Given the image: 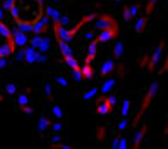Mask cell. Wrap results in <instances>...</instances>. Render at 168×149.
I'll use <instances>...</instances> for the list:
<instances>
[{
    "mask_svg": "<svg viewBox=\"0 0 168 149\" xmlns=\"http://www.w3.org/2000/svg\"><path fill=\"white\" fill-rule=\"evenodd\" d=\"M115 2H120V0H115Z\"/></svg>",
    "mask_w": 168,
    "mask_h": 149,
    "instance_id": "obj_39",
    "label": "cell"
},
{
    "mask_svg": "<svg viewBox=\"0 0 168 149\" xmlns=\"http://www.w3.org/2000/svg\"><path fill=\"white\" fill-rule=\"evenodd\" d=\"M55 34H57V39H65V41L71 39V33L65 29V26L60 23H55Z\"/></svg>",
    "mask_w": 168,
    "mask_h": 149,
    "instance_id": "obj_3",
    "label": "cell"
},
{
    "mask_svg": "<svg viewBox=\"0 0 168 149\" xmlns=\"http://www.w3.org/2000/svg\"><path fill=\"white\" fill-rule=\"evenodd\" d=\"M60 24H64V26H67L69 24V17L67 16H60V21H58Z\"/></svg>",
    "mask_w": 168,
    "mask_h": 149,
    "instance_id": "obj_30",
    "label": "cell"
},
{
    "mask_svg": "<svg viewBox=\"0 0 168 149\" xmlns=\"http://www.w3.org/2000/svg\"><path fill=\"white\" fill-rule=\"evenodd\" d=\"M5 91H7L9 94H14V93H16V84H7Z\"/></svg>",
    "mask_w": 168,
    "mask_h": 149,
    "instance_id": "obj_28",
    "label": "cell"
},
{
    "mask_svg": "<svg viewBox=\"0 0 168 149\" xmlns=\"http://www.w3.org/2000/svg\"><path fill=\"white\" fill-rule=\"evenodd\" d=\"M58 46H60V52L65 59H67V57H72V50H71V46L67 45L65 39H58Z\"/></svg>",
    "mask_w": 168,
    "mask_h": 149,
    "instance_id": "obj_6",
    "label": "cell"
},
{
    "mask_svg": "<svg viewBox=\"0 0 168 149\" xmlns=\"http://www.w3.org/2000/svg\"><path fill=\"white\" fill-rule=\"evenodd\" d=\"M7 65V60H5V57H0V69H3Z\"/></svg>",
    "mask_w": 168,
    "mask_h": 149,
    "instance_id": "obj_35",
    "label": "cell"
},
{
    "mask_svg": "<svg viewBox=\"0 0 168 149\" xmlns=\"http://www.w3.org/2000/svg\"><path fill=\"white\" fill-rule=\"evenodd\" d=\"M52 129L55 130V132H60V130H62V123H60V122L53 123V125H52Z\"/></svg>",
    "mask_w": 168,
    "mask_h": 149,
    "instance_id": "obj_31",
    "label": "cell"
},
{
    "mask_svg": "<svg viewBox=\"0 0 168 149\" xmlns=\"http://www.w3.org/2000/svg\"><path fill=\"white\" fill-rule=\"evenodd\" d=\"M72 75H74V79L76 81H81V79L84 77V74H82V70H79V69H72Z\"/></svg>",
    "mask_w": 168,
    "mask_h": 149,
    "instance_id": "obj_22",
    "label": "cell"
},
{
    "mask_svg": "<svg viewBox=\"0 0 168 149\" xmlns=\"http://www.w3.org/2000/svg\"><path fill=\"white\" fill-rule=\"evenodd\" d=\"M110 110H112V105L108 103V100H100V101H98V108H96V111H98V113L107 115Z\"/></svg>",
    "mask_w": 168,
    "mask_h": 149,
    "instance_id": "obj_5",
    "label": "cell"
},
{
    "mask_svg": "<svg viewBox=\"0 0 168 149\" xmlns=\"http://www.w3.org/2000/svg\"><path fill=\"white\" fill-rule=\"evenodd\" d=\"M144 26H146V17H139L137 23H136V31L141 33L142 29H144Z\"/></svg>",
    "mask_w": 168,
    "mask_h": 149,
    "instance_id": "obj_17",
    "label": "cell"
},
{
    "mask_svg": "<svg viewBox=\"0 0 168 149\" xmlns=\"http://www.w3.org/2000/svg\"><path fill=\"white\" fill-rule=\"evenodd\" d=\"M161 48H163V46H158V48H156V52L153 53V59H151V62H153V64H158L160 57H161Z\"/></svg>",
    "mask_w": 168,
    "mask_h": 149,
    "instance_id": "obj_19",
    "label": "cell"
},
{
    "mask_svg": "<svg viewBox=\"0 0 168 149\" xmlns=\"http://www.w3.org/2000/svg\"><path fill=\"white\" fill-rule=\"evenodd\" d=\"M113 86H115V77H110L108 81H105V84H103V86H101V93L107 94L108 91L113 88Z\"/></svg>",
    "mask_w": 168,
    "mask_h": 149,
    "instance_id": "obj_9",
    "label": "cell"
},
{
    "mask_svg": "<svg viewBox=\"0 0 168 149\" xmlns=\"http://www.w3.org/2000/svg\"><path fill=\"white\" fill-rule=\"evenodd\" d=\"M16 60H26V48L19 46V50L16 52Z\"/></svg>",
    "mask_w": 168,
    "mask_h": 149,
    "instance_id": "obj_16",
    "label": "cell"
},
{
    "mask_svg": "<svg viewBox=\"0 0 168 149\" xmlns=\"http://www.w3.org/2000/svg\"><path fill=\"white\" fill-rule=\"evenodd\" d=\"M142 136H144V129H142V130H137L136 136H134V146H139V142H141Z\"/></svg>",
    "mask_w": 168,
    "mask_h": 149,
    "instance_id": "obj_18",
    "label": "cell"
},
{
    "mask_svg": "<svg viewBox=\"0 0 168 149\" xmlns=\"http://www.w3.org/2000/svg\"><path fill=\"white\" fill-rule=\"evenodd\" d=\"M156 2V0H149V9L148 10H151V7H153V3H155Z\"/></svg>",
    "mask_w": 168,
    "mask_h": 149,
    "instance_id": "obj_38",
    "label": "cell"
},
{
    "mask_svg": "<svg viewBox=\"0 0 168 149\" xmlns=\"http://www.w3.org/2000/svg\"><path fill=\"white\" fill-rule=\"evenodd\" d=\"M10 53H12V43L2 45V48H0V57H9Z\"/></svg>",
    "mask_w": 168,
    "mask_h": 149,
    "instance_id": "obj_10",
    "label": "cell"
},
{
    "mask_svg": "<svg viewBox=\"0 0 168 149\" xmlns=\"http://www.w3.org/2000/svg\"><path fill=\"white\" fill-rule=\"evenodd\" d=\"M36 59H38V50L29 45L26 48V62L28 64H36Z\"/></svg>",
    "mask_w": 168,
    "mask_h": 149,
    "instance_id": "obj_4",
    "label": "cell"
},
{
    "mask_svg": "<svg viewBox=\"0 0 168 149\" xmlns=\"http://www.w3.org/2000/svg\"><path fill=\"white\" fill-rule=\"evenodd\" d=\"M48 50H50V39L46 38V36H43V41H41V45L38 46V52L45 53V52H48Z\"/></svg>",
    "mask_w": 168,
    "mask_h": 149,
    "instance_id": "obj_12",
    "label": "cell"
},
{
    "mask_svg": "<svg viewBox=\"0 0 168 149\" xmlns=\"http://www.w3.org/2000/svg\"><path fill=\"white\" fill-rule=\"evenodd\" d=\"M55 2H58V0H55Z\"/></svg>",
    "mask_w": 168,
    "mask_h": 149,
    "instance_id": "obj_40",
    "label": "cell"
},
{
    "mask_svg": "<svg viewBox=\"0 0 168 149\" xmlns=\"http://www.w3.org/2000/svg\"><path fill=\"white\" fill-rule=\"evenodd\" d=\"M14 2H16V0H5V2H3V9L10 10V9H12V5H14Z\"/></svg>",
    "mask_w": 168,
    "mask_h": 149,
    "instance_id": "obj_27",
    "label": "cell"
},
{
    "mask_svg": "<svg viewBox=\"0 0 168 149\" xmlns=\"http://www.w3.org/2000/svg\"><path fill=\"white\" fill-rule=\"evenodd\" d=\"M65 62H67V65H69V67H72V69H77V62H76V59H74V57H67V59H65Z\"/></svg>",
    "mask_w": 168,
    "mask_h": 149,
    "instance_id": "obj_23",
    "label": "cell"
},
{
    "mask_svg": "<svg viewBox=\"0 0 168 149\" xmlns=\"http://www.w3.org/2000/svg\"><path fill=\"white\" fill-rule=\"evenodd\" d=\"M19 105L21 106L28 105V94H19Z\"/></svg>",
    "mask_w": 168,
    "mask_h": 149,
    "instance_id": "obj_25",
    "label": "cell"
},
{
    "mask_svg": "<svg viewBox=\"0 0 168 149\" xmlns=\"http://www.w3.org/2000/svg\"><path fill=\"white\" fill-rule=\"evenodd\" d=\"M57 82L60 86H67V79H65V77H57Z\"/></svg>",
    "mask_w": 168,
    "mask_h": 149,
    "instance_id": "obj_32",
    "label": "cell"
},
{
    "mask_svg": "<svg viewBox=\"0 0 168 149\" xmlns=\"http://www.w3.org/2000/svg\"><path fill=\"white\" fill-rule=\"evenodd\" d=\"M41 41H43V36L36 34V36H33V38L29 39V45H31V46H34V48L38 50V46L41 45Z\"/></svg>",
    "mask_w": 168,
    "mask_h": 149,
    "instance_id": "obj_13",
    "label": "cell"
},
{
    "mask_svg": "<svg viewBox=\"0 0 168 149\" xmlns=\"http://www.w3.org/2000/svg\"><path fill=\"white\" fill-rule=\"evenodd\" d=\"M118 144H120V139H118V137H115V139H113V142H112V146H113V147H118Z\"/></svg>",
    "mask_w": 168,
    "mask_h": 149,
    "instance_id": "obj_37",
    "label": "cell"
},
{
    "mask_svg": "<svg viewBox=\"0 0 168 149\" xmlns=\"http://www.w3.org/2000/svg\"><path fill=\"white\" fill-rule=\"evenodd\" d=\"M0 33H2V36H5V39H12V33L5 26V23H0Z\"/></svg>",
    "mask_w": 168,
    "mask_h": 149,
    "instance_id": "obj_11",
    "label": "cell"
},
{
    "mask_svg": "<svg viewBox=\"0 0 168 149\" xmlns=\"http://www.w3.org/2000/svg\"><path fill=\"white\" fill-rule=\"evenodd\" d=\"M107 100H108V103H110L112 106H115V105H117V98L115 96H108Z\"/></svg>",
    "mask_w": 168,
    "mask_h": 149,
    "instance_id": "obj_33",
    "label": "cell"
},
{
    "mask_svg": "<svg viewBox=\"0 0 168 149\" xmlns=\"http://www.w3.org/2000/svg\"><path fill=\"white\" fill-rule=\"evenodd\" d=\"M50 21H52V19H50V16H41V19L33 26V33H34V34H41V33L48 28Z\"/></svg>",
    "mask_w": 168,
    "mask_h": 149,
    "instance_id": "obj_2",
    "label": "cell"
},
{
    "mask_svg": "<svg viewBox=\"0 0 168 149\" xmlns=\"http://www.w3.org/2000/svg\"><path fill=\"white\" fill-rule=\"evenodd\" d=\"M129 110H130V101H123L122 103V110H120V113L125 117L127 113H129Z\"/></svg>",
    "mask_w": 168,
    "mask_h": 149,
    "instance_id": "obj_21",
    "label": "cell"
},
{
    "mask_svg": "<svg viewBox=\"0 0 168 149\" xmlns=\"http://www.w3.org/2000/svg\"><path fill=\"white\" fill-rule=\"evenodd\" d=\"M127 123H129V118H123L122 122L118 123V130H123V129L127 127Z\"/></svg>",
    "mask_w": 168,
    "mask_h": 149,
    "instance_id": "obj_29",
    "label": "cell"
},
{
    "mask_svg": "<svg viewBox=\"0 0 168 149\" xmlns=\"http://www.w3.org/2000/svg\"><path fill=\"white\" fill-rule=\"evenodd\" d=\"M12 43L16 46H26L28 43H29V36L24 31H21L19 28H17V29L12 33Z\"/></svg>",
    "mask_w": 168,
    "mask_h": 149,
    "instance_id": "obj_1",
    "label": "cell"
},
{
    "mask_svg": "<svg viewBox=\"0 0 168 149\" xmlns=\"http://www.w3.org/2000/svg\"><path fill=\"white\" fill-rule=\"evenodd\" d=\"M113 67H115V62H113V60H107L103 64V67H101V75H108L113 70Z\"/></svg>",
    "mask_w": 168,
    "mask_h": 149,
    "instance_id": "obj_8",
    "label": "cell"
},
{
    "mask_svg": "<svg viewBox=\"0 0 168 149\" xmlns=\"http://www.w3.org/2000/svg\"><path fill=\"white\" fill-rule=\"evenodd\" d=\"M96 94H98V89L96 88H93V89H89V91H87V93H84V100H91V98H94V96H96Z\"/></svg>",
    "mask_w": 168,
    "mask_h": 149,
    "instance_id": "obj_20",
    "label": "cell"
},
{
    "mask_svg": "<svg viewBox=\"0 0 168 149\" xmlns=\"http://www.w3.org/2000/svg\"><path fill=\"white\" fill-rule=\"evenodd\" d=\"M23 111H24V113H33V108H31V106H26V105H24V106H23Z\"/></svg>",
    "mask_w": 168,
    "mask_h": 149,
    "instance_id": "obj_36",
    "label": "cell"
},
{
    "mask_svg": "<svg viewBox=\"0 0 168 149\" xmlns=\"http://www.w3.org/2000/svg\"><path fill=\"white\" fill-rule=\"evenodd\" d=\"M113 53H115V59H118V57L123 53V43L122 41H117L115 48H113Z\"/></svg>",
    "mask_w": 168,
    "mask_h": 149,
    "instance_id": "obj_15",
    "label": "cell"
},
{
    "mask_svg": "<svg viewBox=\"0 0 168 149\" xmlns=\"http://www.w3.org/2000/svg\"><path fill=\"white\" fill-rule=\"evenodd\" d=\"M46 16H50V19H52L53 23H58V21H60V12H58L57 9H53V7H46Z\"/></svg>",
    "mask_w": 168,
    "mask_h": 149,
    "instance_id": "obj_7",
    "label": "cell"
},
{
    "mask_svg": "<svg viewBox=\"0 0 168 149\" xmlns=\"http://www.w3.org/2000/svg\"><path fill=\"white\" fill-rule=\"evenodd\" d=\"M52 111H53V115H55L57 118H62V115H64V111H62V108H60V106H57V105L52 108Z\"/></svg>",
    "mask_w": 168,
    "mask_h": 149,
    "instance_id": "obj_24",
    "label": "cell"
},
{
    "mask_svg": "<svg viewBox=\"0 0 168 149\" xmlns=\"http://www.w3.org/2000/svg\"><path fill=\"white\" fill-rule=\"evenodd\" d=\"M45 93H46V96H52V86L50 84L45 86Z\"/></svg>",
    "mask_w": 168,
    "mask_h": 149,
    "instance_id": "obj_34",
    "label": "cell"
},
{
    "mask_svg": "<svg viewBox=\"0 0 168 149\" xmlns=\"http://www.w3.org/2000/svg\"><path fill=\"white\" fill-rule=\"evenodd\" d=\"M125 147H129V141H127L125 137H122V139H120V144H118V149H125Z\"/></svg>",
    "mask_w": 168,
    "mask_h": 149,
    "instance_id": "obj_26",
    "label": "cell"
},
{
    "mask_svg": "<svg viewBox=\"0 0 168 149\" xmlns=\"http://www.w3.org/2000/svg\"><path fill=\"white\" fill-rule=\"evenodd\" d=\"M48 125H50L48 118H46V117H41V118H39V122H38V130H41V132H43V130L48 129Z\"/></svg>",
    "mask_w": 168,
    "mask_h": 149,
    "instance_id": "obj_14",
    "label": "cell"
}]
</instances>
